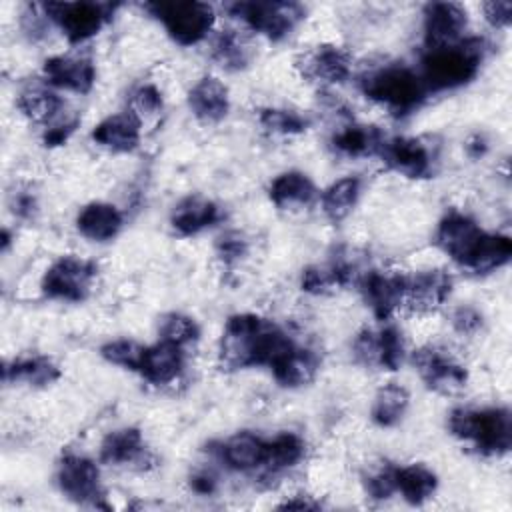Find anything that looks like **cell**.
<instances>
[{
  "label": "cell",
  "mask_w": 512,
  "mask_h": 512,
  "mask_svg": "<svg viewBox=\"0 0 512 512\" xmlns=\"http://www.w3.org/2000/svg\"><path fill=\"white\" fill-rule=\"evenodd\" d=\"M294 346L296 342L290 334L274 320L242 312L226 320L218 344V356L226 368L234 370L252 366L272 368Z\"/></svg>",
  "instance_id": "1"
},
{
  "label": "cell",
  "mask_w": 512,
  "mask_h": 512,
  "mask_svg": "<svg viewBox=\"0 0 512 512\" xmlns=\"http://www.w3.org/2000/svg\"><path fill=\"white\" fill-rule=\"evenodd\" d=\"M486 52L488 42L478 36H464L450 46L426 48L418 74L428 92L454 90L476 78Z\"/></svg>",
  "instance_id": "2"
},
{
  "label": "cell",
  "mask_w": 512,
  "mask_h": 512,
  "mask_svg": "<svg viewBox=\"0 0 512 512\" xmlns=\"http://www.w3.org/2000/svg\"><path fill=\"white\" fill-rule=\"evenodd\" d=\"M360 92L394 116L416 112L430 94L418 70L406 64H384L360 76Z\"/></svg>",
  "instance_id": "3"
},
{
  "label": "cell",
  "mask_w": 512,
  "mask_h": 512,
  "mask_svg": "<svg viewBox=\"0 0 512 512\" xmlns=\"http://www.w3.org/2000/svg\"><path fill=\"white\" fill-rule=\"evenodd\" d=\"M454 438L470 442L484 456H502L512 444V416L508 408H454L448 416Z\"/></svg>",
  "instance_id": "4"
},
{
  "label": "cell",
  "mask_w": 512,
  "mask_h": 512,
  "mask_svg": "<svg viewBox=\"0 0 512 512\" xmlns=\"http://www.w3.org/2000/svg\"><path fill=\"white\" fill-rule=\"evenodd\" d=\"M144 10L150 12L166 30V34L180 46H194L208 38L214 28L216 12L206 2L172 0L148 2Z\"/></svg>",
  "instance_id": "5"
},
{
  "label": "cell",
  "mask_w": 512,
  "mask_h": 512,
  "mask_svg": "<svg viewBox=\"0 0 512 512\" xmlns=\"http://www.w3.org/2000/svg\"><path fill=\"white\" fill-rule=\"evenodd\" d=\"M224 10L248 30L280 42L304 20L306 8L298 2H232Z\"/></svg>",
  "instance_id": "6"
},
{
  "label": "cell",
  "mask_w": 512,
  "mask_h": 512,
  "mask_svg": "<svg viewBox=\"0 0 512 512\" xmlns=\"http://www.w3.org/2000/svg\"><path fill=\"white\" fill-rule=\"evenodd\" d=\"M120 4L110 2H44L42 8L62 36L72 44H82L96 36L114 16Z\"/></svg>",
  "instance_id": "7"
},
{
  "label": "cell",
  "mask_w": 512,
  "mask_h": 512,
  "mask_svg": "<svg viewBox=\"0 0 512 512\" xmlns=\"http://www.w3.org/2000/svg\"><path fill=\"white\" fill-rule=\"evenodd\" d=\"M96 276L98 266L94 260L68 254L46 268L40 280V290L50 300L82 302L90 296Z\"/></svg>",
  "instance_id": "8"
},
{
  "label": "cell",
  "mask_w": 512,
  "mask_h": 512,
  "mask_svg": "<svg viewBox=\"0 0 512 512\" xmlns=\"http://www.w3.org/2000/svg\"><path fill=\"white\" fill-rule=\"evenodd\" d=\"M56 484L60 492L78 504H88L94 508H108L104 500V490L100 482L98 464L78 452H66L56 466Z\"/></svg>",
  "instance_id": "9"
},
{
  "label": "cell",
  "mask_w": 512,
  "mask_h": 512,
  "mask_svg": "<svg viewBox=\"0 0 512 512\" xmlns=\"http://www.w3.org/2000/svg\"><path fill=\"white\" fill-rule=\"evenodd\" d=\"M412 364L424 384L438 394H456L468 384V370L438 346H422L412 352Z\"/></svg>",
  "instance_id": "10"
},
{
  "label": "cell",
  "mask_w": 512,
  "mask_h": 512,
  "mask_svg": "<svg viewBox=\"0 0 512 512\" xmlns=\"http://www.w3.org/2000/svg\"><path fill=\"white\" fill-rule=\"evenodd\" d=\"M356 286L366 306L380 322H390V318L404 306L406 274L366 270Z\"/></svg>",
  "instance_id": "11"
},
{
  "label": "cell",
  "mask_w": 512,
  "mask_h": 512,
  "mask_svg": "<svg viewBox=\"0 0 512 512\" xmlns=\"http://www.w3.org/2000/svg\"><path fill=\"white\" fill-rule=\"evenodd\" d=\"M378 156L392 172L410 180H420L434 174V152L420 138H386Z\"/></svg>",
  "instance_id": "12"
},
{
  "label": "cell",
  "mask_w": 512,
  "mask_h": 512,
  "mask_svg": "<svg viewBox=\"0 0 512 512\" xmlns=\"http://www.w3.org/2000/svg\"><path fill=\"white\" fill-rule=\"evenodd\" d=\"M468 14L454 2H430L422 12V34L426 48L456 44L464 38Z\"/></svg>",
  "instance_id": "13"
},
{
  "label": "cell",
  "mask_w": 512,
  "mask_h": 512,
  "mask_svg": "<svg viewBox=\"0 0 512 512\" xmlns=\"http://www.w3.org/2000/svg\"><path fill=\"white\" fill-rule=\"evenodd\" d=\"M482 234L484 230L470 214L460 210H450L438 222L436 244L458 266H464Z\"/></svg>",
  "instance_id": "14"
},
{
  "label": "cell",
  "mask_w": 512,
  "mask_h": 512,
  "mask_svg": "<svg viewBox=\"0 0 512 512\" xmlns=\"http://www.w3.org/2000/svg\"><path fill=\"white\" fill-rule=\"evenodd\" d=\"M100 462L108 466L148 470L154 464V456L146 446L140 428L124 426L104 436L100 444Z\"/></svg>",
  "instance_id": "15"
},
{
  "label": "cell",
  "mask_w": 512,
  "mask_h": 512,
  "mask_svg": "<svg viewBox=\"0 0 512 512\" xmlns=\"http://www.w3.org/2000/svg\"><path fill=\"white\" fill-rule=\"evenodd\" d=\"M42 76L56 90L88 94L96 84V66L88 56L56 54L44 60Z\"/></svg>",
  "instance_id": "16"
},
{
  "label": "cell",
  "mask_w": 512,
  "mask_h": 512,
  "mask_svg": "<svg viewBox=\"0 0 512 512\" xmlns=\"http://www.w3.org/2000/svg\"><path fill=\"white\" fill-rule=\"evenodd\" d=\"M266 450L268 440L250 430H240L226 440L216 442V448H210L216 460L234 472L262 470L266 462Z\"/></svg>",
  "instance_id": "17"
},
{
  "label": "cell",
  "mask_w": 512,
  "mask_h": 512,
  "mask_svg": "<svg viewBox=\"0 0 512 512\" xmlns=\"http://www.w3.org/2000/svg\"><path fill=\"white\" fill-rule=\"evenodd\" d=\"M302 76L308 80L332 86L342 84L352 74V56L336 44H322L306 52L298 62Z\"/></svg>",
  "instance_id": "18"
},
{
  "label": "cell",
  "mask_w": 512,
  "mask_h": 512,
  "mask_svg": "<svg viewBox=\"0 0 512 512\" xmlns=\"http://www.w3.org/2000/svg\"><path fill=\"white\" fill-rule=\"evenodd\" d=\"M452 286V276L442 268H430L410 274L406 276L404 306L412 308L414 312H432L448 300Z\"/></svg>",
  "instance_id": "19"
},
{
  "label": "cell",
  "mask_w": 512,
  "mask_h": 512,
  "mask_svg": "<svg viewBox=\"0 0 512 512\" xmlns=\"http://www.w3.org/2000/svg\"><path fill=\"white\" fill-rule=\"evenodd\" d=\"M90 138L94 144H98L100 148H106L108 152H114V154L132 152L138 148L142 138V120L130 110L114 112L92 128Z\"/></svg>",
  "instance_id": "20"
},
{
  "label": "cell",
  "mask_w": 512,
  "mask_h": 512,
  "mask_svg": "<svg viewBox=\"0 0 512 512\" xmlns=\"http://www.w3.org/2000/svg\"><path fill=\"white\" fill-rule=\"evenodd\" d=\"M184 366H186L184 348L166 340H158L150 346H144L138 374L152 386H168L182 376Z\"/></svg>",
  "instance_id": "21"
},
{
  "label": "cell",
  "mask_w": 512,
  "mask_h": 512,
  "mask_svg": "<svg viewBox=\"0 0 512 512\" xmlns=\"http://www.w3.org/2000/svg\"><path fill=\"white\" fill-rule=\"evenodd\" d=\"M188 108L202 124H218L230 112L228 86L216 76H202L188 90Z\"/></svg>",
  "instance_id": "22"
},
{
  "label": "cell",
  "mask_w": 512,
  "mask_h": 512,
  "mask_svg": "<svg viewBox=\"0 0 512 512\" xmlns=\"http://www.w3.org/2000/svg\"><path fill=\"white\" fill-rule=\"evenodd\" d=\"M224 212L218 202L202 194H190L182 198L170 212V226L180 236H194L222 220Z\"/></svg>",
  "instance_id": "23"
},
{
  "label": "cell",
  "mask_w": 512,
  "mask_h": 512,
  "mask_svg": "<svg viewBox=\"0 0 512 512\" xmlns=\"http://www.w3.org/2000/svg\"><path fill=\"white\" fill-rule=\"evenodd\" d=\"M64 106L66 104L58 94V90L46 84L44 80L26 84L16 96V108L20 110V114L30 122L44 124V126H48L60 114H64L66 112Z\"/></svg>",
  "instance_id": "24"
},
{
  "label": "cell",
  "mask_w": 512,
  "mask_h": 512,
  "mask_svg": "<svg viewBox=\"0 0 512 512\" xmlns=\"http://www.w3.org/2000/svg\"><path fill=\"white\" fill-rule=\"evenodd\" d=\"M124 226V214L110 202H90L76 216L78 232L92 242H108L120 234Z\"/></svg>",
  "instance_id": "25"
},
{
  "label": "cell",
  "mask_w": 512,
  "mask_h": 512,
  "mask_svg": "<svg viewBox=\"0 0 512 512\" xmlns=\"http://www.w3.org/2000/svg\"><path fill=\"white\" fill-rule=\"evenodd\" d=\"M268 196L280 210H298L314 202L316 186L306 172L286 170L270 182Z\"/></svg>",
  "instance_id": "26"
},
{
  "label": "cell",
  "mask_w": 512,
  "mask_h": 512,
  "mask_svg": "<svg viewBox=\"0 0 512 512\" xmlns=\"http://www.w3.org/2000/svg\"><path fill=\"white\" fill-rule=\"evenodd\" d=\"M384 140H386V136L382 134L380 128L370 126V124L350 122L332 134L330 144L342 156L368 158V156L380 154Z\"/></svg>",
  "instance_id": "27"
},
{
  "label": "cell",
  "mask_w": 512,
  "mask_h": 512,
  "mask_svg": "<svg viewBox=\"0 0 512 512\" xmlns=\"http://www.w3.org/2000/svg\"><path fill=\"white\" fill-rule=\"evenodd\" d=\"M320 368V358L314 350L304 346H294L286 356H282L272 368L274 380L284 388H302L310 384Z\"/></svg>",
  "instance_id": "28"
},
{
  "label": "cell",
  "mask_w": 512,
  "mask_h": 512,
  "mask_svg": "<svg viewBox=\"0 0 512 512\" xmlns=\"http://www.w3.org/2000/svg\"><path fill=\"white\" fill-rule=\"evenodd\" d=\"M58 364L42 354H30V356H18L4 364L2 378L4 382H20L28 386H50L60 378Z\"/></svg>",
  "instance_id": "29"
},
{
  "label": "cell",
  "mask_w": 512,
  "mask_h": 512,
  "mask_svg": "<svg viewBox=\"0 0 512 512\" xmlns=\"http://www.w3.org/2000/svg\"><path fill=\"white\" fill-rule=\"evenodd\" d=\"M510 258H512L510 236L484 232L462 268H466L474 274H490V272H496L498 268L506 266L510 262Z\"/></svg>",
  "instance_id": "30"
},
{
  "label": "cell",
  "mask_w": 512,
  "mask_h": 512,
  "mask_svg": "<svg viewBox=\"0 0 512 512\" xmlns=\"http://www.w3.org/2000/svg\"><path fill=\"white\" fill-rule=\"evenodd\" d=\"M394 482L396 494L412 506L424 504L438 488V476L424 464L394 466Z\"/></svg>",
  "instance_id": "31"
},
{
  "label": "cell",
  "mask_w": 512,
  "mask_h": 512,
  "mask_svg": "<svg viewBox=\"0 0 512 512\" xmlns=\"http://www.w3.org/2000/svg\"><path fill=\"white\" fill-rule=\"evenodd\" d=\"M408 406H410V392L406 390V386L398 382H386L374 394L372 408H370L372 422L380 428H392L400 424V420L406 416Z\"/></svg>",
  "instance_id": "32"
},
{
  "label": "cell",
  "mask_w": 512,
  "mask_h": 512,
  "mask_svg": "<svg viewBox=\"0 0 512 512\" xmlns=\"http://www.w3.org/2000/svg\"><path fill=\"white\" fill-rule=\"evenodd\" d=\"M360 194H362V180L358 176H342L334 180L320 194V206L324 216L332 222L344 220L358 204Z\"/></svg>",
  "instance_id": "33"
},
{
  "label": "cell",
  "mask_w": 512,
  "mask_h": 512,
  "mask_svg": "<svg viewBox=\"0 0 512 512\" xmlns=\"http://www.w3.org/2000/svg\"><path fill=\"white\" fill-rule=\"evenodd\" d=\"M212 60L228 72L244 70L252 60V46L246 34L236 28L220 30L212 40Z\"/></svg>",
  "instance_id": "34"
},
{
  "label": "cell",
  "mask_w": 512,
  "mask_h": 512,
  "mask_svg": "<svg viewBox=\"0 0 512 512\" xmlns=\"http://www.w3.org/2000/svg\"><path fill=\"white\" fill-rule=\"evenodd\" d=\"M306 454V442L296 432H278L272 440H268L266 450V462H264V474L276 476L280 472H286L302 462Z\"/></svg>",
  "instance_id": "35"
},
{
  "label": "cell",
  "mask_w": 512,
  "mask_h": 512,
  "mask_svg": "<svg viewBox=\"0 0 512 512\" xmlns=\"http://www.w3.org/2000/svg\"><path fill=\"white\" fill-rule=\"evenodd\" d=\"M258 124L272 136H296L308 130L310 120L296 110L262 108L258 112Z\"/></svg>",
  "instance_id": "36"
},
{
  "label": "cell",
  "mask_w": 512,
  "mask_h": 512,
  "mask_svg": "<svg viewBox=\"0 0 512 512\" xmlns=\"http://www.w3.org/2000/svg\"><path fill=\"white\" fill-rule=\"evenodd\" d=\"M158 332H160V340L172 342L184 350L188 346L196 344L200 338L198 322L192 316L182 314V312H170V314L162 316Z\"/></svg>",
  "instance_id": "37"
},
{
  "label": "cell",
  "mask_w": 512,
  "mask_h": 512,
  "mask_svg": "<svg viewBox=\"0 0 512 512\" xmlns=\"http://www.w3.org/2000/svg\"><path fill=\"white\" fill-rule=\"evenodd\" d=\"M378 344H380V366L378 370L396 372L406 356V344L402 332L394 324H384L378 328Z\"/></svg>",
  "instance_id": "38"
},
{
  "label": "cell",
  "mask_w": 512,
  "mask_h": 512,
  "mask_svg": "<svg viewBox=\"0 0 512 512\" xmlns=\"http://www.w3.org/2000/svg\"><path fill=\"white\" fill-rule=\"evenodd\" d=\"M142 354H144V346L128 340V338H118V340H110L100 348V356L120 368L138 372L140 362H142Z\"/></svg>",
  "instance_id": "39"
},
{
  "label": "cell",
  "mask_w": 512,
  "mask_h": 512,
  "mask_svg": "<svg viewBox=\"0 0 512 512\" xmlns=\"http://www.w3.org/2000/svg\"><path fill=\"white\" fill-rule=\"evenodd\" d=\"M164 98L154 84H140L130 94V112H134L142 122L154 118L162 112Z\"/></svg>",
  "instance_id": "40"
},
{
  "label": "cell",
  "mask_w": 512,
  "mask_h": 512,
  "mask_svg": "<svg viewBox=\"0 0 512 512\" xmlns=\"http://www.w3.org/2000/svg\"><path fill=\"white\" fill-rule=\"evenodd\" d=\"M214 250H216V256L226 264V266H234L238 262H242L246 256H248V250H250V242L248 238L238 232V230H228L224 234H220L216 238V244H214Z\"/></svg>",
  "instance_id": "41"
},
{
  "label": "cell",
  "mask_w": 512,
  "mask_h": 512,
  "mask_svg": "<svg viewBox=\"0 0 512 512\" xmlns=\"http://www.w3.org/2000/svg\"><path fill=\"white\" fill-rule=\"evenodd\" d=\"M352 356L358 364L366 368H376L380 366V344H378V330L374 328H364L356 334L352 340Z\"/></svg>",
  "instance_id": "42"
},
{
  "label": "cell",
  "mask_w": 512,
  "mask_h": 512,
  "mask_svg": "<svg viewBox=\"0 0 512 512\" xmlns=\"http://www.w3.org/2000/svg\"><path fill=\"white\" fill-rule=\"evenodd\" d=\"M78 124H80V118H78L76 112L60 114L54 122L44 126V132H42L44 146L56 148V146L66 144L70 140V136L74 134V130L78 128Z\"/></svg>",
  "instance_id": "43"
},
{
  "label": "cell",
  "mask_w": 512,
  "mask_h": 512,
  "mask_svg": "<svg viewBox=\"0 0 512 512\" xmlns=\"http://www.w3.org/2000/svg\"><path fill=\"white\" fill-rule=\"evenodd\" d=\"M366 494L374 500H386L396 494V482H394V464H382L380 468L372 470L364 478Z\"/></svg>",
  "instance_id": "44"
},
{
  "label": "cell",
  "mask_w": 512,
  "mask_h": 512,
  "mask_svg": "<svg viewBox=\"0 0 512 512\" xmlns=\"http://www.w3.org/2000/svg\"><path fill=\"white\" fill-rule=\"evenodd\" d=\"M52 26V22L48 20L42 4H28L20 16V28L22 34L30 40V42H40L46 38L48 28Z\"/></svg>",
  "instance_id": "45"
},
{
  "label": "cell",
  "mask_w": 512,
  "mask_h": 512,
  "mask_svg": "<svg viewBox=\"0 0 512 512\" xmlns=\"http://www.w3.org/2000/svg\"><path fill=\"white\" fill-rule=\"evenodd\" d=\"M452 328L454 332H458L460 336H476L482 326H484V316L478 308L474 306H458L454 312H452Z\"/></svg>",
  "instance_id": "46"
},
{
  "label": "cell",
  "mask_w": 512,
  "mask_h": 512,
  "mask_svg": "<svg viewBox=\"0 0 512 512\" xmlns=\"http://www.w3.org/2000/svg\"><path fill=\"white\" fill-rule=\"evenodd\" d=\"M482 12L492 28H508L512 22V2L508 0L486 2L482 4Z\"/></svg>",
  "instance_id": "47"
},
{
  "label": "cell",
  "mask_w": 512,
  "mask_h": 512,
  "mask_svg": "<svg viewBox=\"0 0 512 512\" xmlns=\"http://www.w3.org/2000/svg\"><path fill=\"white\" fill-rule=\"evenodd\" d=\"M10 210H12L14 216H18L22 220H30L36 214V210H38L36 196L30 190L12 192V196H10Z\"/></svg>",
  "instance_id": "48"
},
{
  "label": "cell",
  "mask_w": 512,
  "mask_h": 512,
  "mask_svg": "<svg viewBox=\"0 0 512 512\" xmlns=\"http://www.w3.org/2000/svg\"><path fill=\"white\" fill-rule=\"evenodd\" d=\"M190 488L196 494H200V496H210V494H214L218 490V478L210 470H206V468L196 470L190 476Z\"/></svg>",
  "instance_id": "49"
},
{
  "label": "cell",
  "mask_w": 512,
  "mask_h": 512,
  "mask_svg": "<svg viewBox=\"0 0 512 512\" xmlns=\"http://www.w3.org/2000/svg\"><path fill=\"white\" fill-rule=\"evenodd\" d=\"M278 508H282V510H318L320 502H316L308 494H294V496L286 498L284 502H280Z\"/></svg>",
  "instance_id": "50"
},
{
  "label": "cell",
  "mask_w": 512,
  "mask_h": 512,
  "mask_svg": "<svg viewBox=\"0 0 512 512\" xmlns=\"http://www.w3.org/2000/svg\"><path fill=\"white\" fill-rule=\"evenodd\" d=\"M486 150H488V144H486L484 136H480V134L472 136V138L468 140V144H466V152H468L472 158H480V156H484V154H486Z\"/></svg>",
  "instance_id": "51"
}]
</instances>
